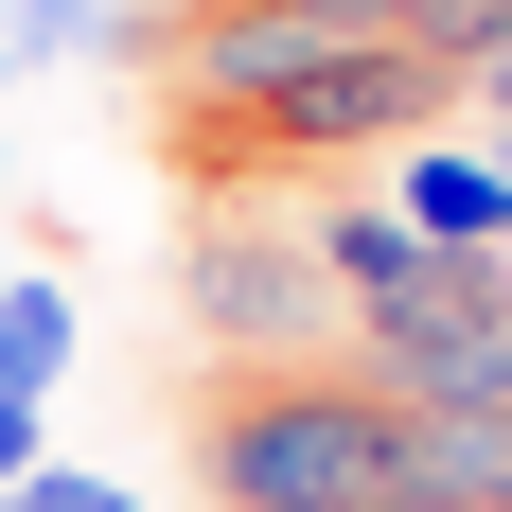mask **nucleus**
Listing matches in <instances>:
<instances>
[{
    "label": "nucleus",
    "instance_id": "f257e3e1",
    "mask_svg": "<svg viewBox=\"0 0 512 512\" xmlns=\"http://www.w3.org/2000/svg\"><path fill=\"white\" fill-rule=\"evenodd\" d=\"M177 424H195L212 512H389V442H407V407H389L354 354H301V371H212Z\"/></svg>",
    "mask_w": 512,
    "mask_h": 512
},
{
    "label": "nucleus",
    "instance_id": "f03ea898",
    "mask_svg": "<svg viewBox=\"0 0 512 512\" xmlns=\"http://www.w3.org/2000/svg\"><path fill=\"white\" fill-rule=\"evenodd\" d=\"M177 336H195L212 371H301V354H354L318 230H265V212H195V230H177Z\"/></svg>",
    "mask_w": 512,
    "mask_h": 512
},
{
    "label": "nucleus",
    "instance_id": "7ed1b4c3",
    "mask_svg": "<svg viewBox=\"0 0 512 512\" xmlns=\"http://www.w3.org/2000/svg\"><path fill=\"white\" fill-rule=\"evenodd\" d=\"M389 212H407L424 248H512V159H495V142H407Z\"/></svg>",
    "mask_w": 512,
    "mask_h": 512
},
{
    "label": "nucleus",
    "instance_id": "20e7f679",
    "mask_svg": "<svg viewBox=\"0 0 512 512\" xmlns=\"http://www.w3.org/2000/svg\"><path fill=\"white\" fill-rule=\"evenodd\" d=\"M71 336H89V318H71V283H53V265H18V283H0V407H53Z\"/></svg>",
    "mask_w": 512,
    "mask_h": 512
},
{
    "label": "nucleus",
    "instance_id": "39448f33",
    "mask_svg": "<svg viewBox=\"0 0 512 512\" xmlns=\"http://www.w3.org/2000/svg\"><path fill=\"white\" fill-rule=\"evenodd\" d=\"M106 18H124V0H0V53L53 71V53H106Z\"/></svg>",
    "mask_w": 512,
    "mask_h": 512
},
{
    "label": "nucleus",
    "instance_id": "423d86ee",
    "mask_svg": "<svg viewBox=\"0 0 512 512\" xmlns=\"http://www.w3.org/2000/svg\"><path fill=\"white\" fill-rule=\"evenodd\" d=\"M0 512H142V477H89V460H36Z\"/></svg>",
    "mask_w": 512,
    "mask_h": 512
},
{
    "label": "nucleus",
    "instance_id": "0eeeda50",
    "mask_svg": "<svg viewBox=\"0 0 512 512\" xmlns=\"http://www.w3.org/2000/svg\"><path fill=\"white\" fill-rule=\"evenodd\" d=\"M36 460H53V407H0V495H18Z\"/></svg>",
    "mask_w": 512,
    "mask_h": 512
},
{
    "label": "nucleus",
    "instance_id": "6e6552de",
    "mask_svg": "<svg viewBox=\"0 0 512 512\" xmlns=\"http://www.w3.org/2000/svg\"><path fill=\"white\" fill-rule=\"evenodd\" d=\"M0 89H18V53H0Z\"/></svg>",
    "mask_w": 512,
    "mask_h": 512
},
{
    "label": "nucleus",
    "instance_id": "1a4fd4ad",
    "mask_svg": "<svg viewBox=\"0 0 512 512\" xmlns=\"http://www.w3.org/2000/svg\"><path fill=\"white\" fill-rule=\"evenodd\" d=\"M495 159H512V124H495Z\"/></svg>",
    "mask_w": 512,
    "mask_h": 512
},
{
    "label": "nucleus",
    "instance_id": "9d476101",
    "mask_svg": "<svg viewBox=\"0 0 512 512\" xmlns=\"http://www.w3.org/2000/svg\"><path fill=\"white\" fill-rule=\"evenodd\" d=\"M495 512H512V495H495Z\"/></svg>",
    "mask_w": 512,
    "mask_h": 512
}]
</instances>
